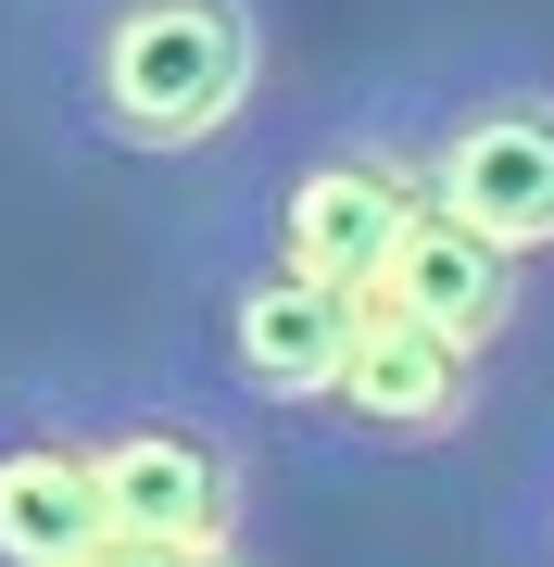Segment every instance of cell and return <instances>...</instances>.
Masks as SVG:
<instances>
[{"instance_id": "1", "label": "cell", "mask_w": 554, "mask_h": 567, "mask_svg": "<svg viewBox=\"0 0 554 567\" xmlns=\"http://www.w3.org/2000/svg\"><path fill=\"white\" fill-rule=\"evenodd\" d=\"M265 89L252 0H102L76 39V102L114 152H202Z\"/></svg>"}, {"instance_id": "4", "label": "cell", "mask_w": 554, "mask_h": 567, "mask_svg": "<svg viewBox=\"0 0 554 567\" xmlns=\"http://www.w3.org/2000/svg\"><path fill=\"white\" fill-rule=\"evenodd\" d=\"M429 215V177H416V152L390 140H328L303 164V177L278 189V265H303V278H328L341 303H366L390 278V240Z\"/></svg>"}, {"instance_id": "9", "label": "cell", "mask_w": 554, "mask_h": 567, "mask_svg": "<svg viewBox=\"0 0 554 567\" xmlns=\"http://www.w3.org/2000/svg\"><path fill=\"white\" fill-rule=\"evenodd\" d=\"M88 567H252L240 543H102Z\"/></svg>"}, {"instance_id": "7", "label": "cell", "mask_w": 554, "mask_h": 567, "mask_svg": "<svg viewBox=\"0 0 554 567\" xmlns=\"http://www.w3.org/2000/svg\"><path fill=\"white\" fill-rule=\"evenodd\" d=\"M114 543L88 442L63 416H0V567H88Z\"/></svg>"}, {"instance_id": "2", "label": "cell", "mask_w": 554, "mask_h": 567, "mask_svg": "<svg viewBox=\"0 0 554 567\" xmlns=\"http://www.w3.org/2000/svg\"><path fill=\"white\" fill-rule=\"evenodd\" d=\"M88 480H102L114 543H240L252 517V454L202 404H114L76 429Z\"/></svg>"}, {"instance_id": "5", "label": "cell", "mask_w": 554, "mask_h": 567, "mask_svg": "<svg viewBox=\"0 0 554 567\" xmlns=\"http://www.w3.org/2000/svg\"><path fill=\"white\" fill-rule=\"evenodd\" d=\"M328 404L366 429V442L416 454V442H453L479 404V353H453L441 328H416L404 303H353V353H341V391Z\"/></svg>"}, {"instance_id": "10", "label": "cell", "mask_w": 554, "mask_h": 567, "mask_svg": "<svg viewBox=\"0 0 554 567\" xmlns=\"http://www.w3.org/2000/svg\"><path fill=\"white\" fill-rule=\"evenodd\" d=\"M542 555H554V492H542Z\"/></svg>"}, {"instance_id": "6", "label": "cell", "mask_w": 554, "mask_h": 567, "mask_svg": "<svg viewBox=\"0 0 554 567\" xmlns=\"http://www.w3.org/2000/svg\"><path fill=\"white\" fill-rule=\"evenodd\" d=\"M341 353H353V303L328 278H303V265H252L240 290H227V365H240L252 404H328L341 391Z\"/></svg>"}, {"instance_id": "8", "label": "cell", "mask_w": 554, "mask_h": 567, "mask_svg": "<svg viewBox=\"0 0 554 567\" xmlns=\"http://www.w3.org/2000/svg\"><path fill=\"white\" fill-rule=\"evenodd\" d=\"M366 303H404L416 328H441L453 353H492L516 328V252H492L479 227H453V215H416L404 240H390V278L366 290Z\"/></svg>"}, {"instance_id": "3", "label": "cell", "mask_w": 554, "mask_h": 567, "mask_svg": "<svg viewBox=\"0 0 554 567\" xmlns=\"http://www.w3.org/2000/svg\"><path fill=\"white\" fill-rule=\"evenodd\" d=\"M416 177H429V215L479 227L492 252H554V89H479V102H453L429 126V152H416Z\"/></svg>"}]
</instances>
